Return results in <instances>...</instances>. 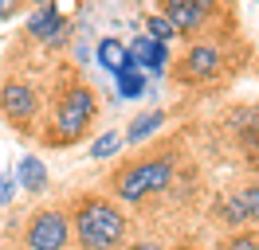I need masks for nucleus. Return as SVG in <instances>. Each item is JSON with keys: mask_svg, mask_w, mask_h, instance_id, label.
Returning a JSON list of instances; mask_svg holds the SVG:
<instances>
[{"mask_svg": "<svg viewBox=\"0 0 259 250\" xmlns=\"http://www.w3.org/2000/svg\"><path fill=\"white\" fill-rule=\"evenodd\" d=\"M91 113H95V94L87 90V86H71L63 94V102H59V129H63V137H79L82 129L91 125Z\"/></svg>", "mask_w": 259, "mask_h": 250, "instance_id": "obj_3", "label": "nucleus"}, {"mask_svg": "<svg viewBox=\"0 0 259 250\" xmlns=\"http://www.w3.org/2000/svg\"><path fill=\"white\" fill-rule=\"evenodd\" d=\"M130 62H138V67H149L153 75H161L165 62H169V47L157 43V39H149V35H138V39L130 43Z\"/></svg>", "mask_w": 259, "mask_h": 250, "instance_id": "obj_9", "label": "nucleus"}, {"mask_svg": "<svg viewBox=\"0 0 259 250\" xmlns=\"http://www.w3.org/2000/svg\"><path fill=\"white\" fill-rule=\"evenodd\" d=\"M134 250H161L157 242H142V246H134Z\"/></svg>", "mask_w": 259, "mask_h": 250, "instance_id": "obj_19", "label": "nucleus"}, {"mask_svg": "<svg viewBox=\"0 0 259 250\" xmlns=\"http://www.w3.org/2000/svg\"><path fill=\"white\" fill-rule=\"evenodd\" d=\"M20 12V0H0V20H12Z\"/></svg>", "mask_w": 259, "mask_h": 250, "instance_id": "obj_18", "label": "nucleus"}, {"mask_svg": "<svg viewBox=\"0 0 259 250\" xmlns=\"http://www.w3.org/2000/svg\"><path fill=\"white\" fill-rule=\"evenodd\" d=\"M224 223L228 227L259 223V188H240L232 200H224Z\"/></svg>", "mask_w": 259, "mask_h": 250, "instance_id": "obj_8", "label": "nucleus"}, {"mask_svg": "<svg viewBox=\"0 0 259 250\" xmlns=\"http://www.w3.org/2000/svg\"><path fill=\"white\" fill-rule=\"evenodd\" d=\"M118 145H122V137H118V133H102V137L91 145V156H110Z\"/></svg>", "mask_w": 259, "mask_h": 250, "instance_id": "obj_16", "label": "nucleus"}, {"mask_svg": "<svg viewBox=\"0 0 259 250\" xmlns=\"http://www.w3.org/2000/svg\"><path fill=\"white\" fill-rule=\"evenodd\" d=\"M12 196H16V180H0V203H12Z\"/></svg>", "mask_w": 259, "mask_h": 250, "instance_id": "obj_17", "label": "nucleus"}, {"mask_svg": "<svg viewBox=\"0 0 259 250\" xmlns=\"http://www.w3.org/2000/svg\"><path fill=\"white\" fill-rule=\"evenodd\" d=\"M20 188H28V192L48 188V168H44L39 156H20Z\"/></svg>", "mask_w": 259, "mask_h": 250, "instance_id": "obj_12", "label": "nucleus"}, {"mask_svg": "<svg viewBox=\"0 0 259 250\" xmlns=\"http://www.w3.org/2000/svg\"><path fill=\"white\" fill-rule=\"evenodd\" d=\"M0 109H4V117L8 121H32L35 117V90L32 86H24V82H4V90H0Z\"/></svg>", "mask_w": 259, "mask_h": 250, "instance_id": "obj_6", "label": "nucleus"}, {"mask_svg": "<svg viewBox=\"0 0 259 250\" xmlns=\"http://www.w3.org/2000/svg\"><path fill=\"white\" fill-rule=\"evenodd\" d=\"M98 62H102L110 75H118V71L130 62V47L122 43V39H114V35H110V39H102V43H98Z\"/></svg>", "mask_w": 259, "mask_h": 250, "instance_id": "obj_11", "label": "nucleus"}, {"mask_svg": "<svg viewBox=\"0 0 259 250\" xmlns=\"http://www.w3.org/2000/svg\"><path fill=\"white\" fill-rule=\"evenodd\" d=\"M146 35H149V39H157V43H169V39L181 35V31L173 28L169 16H149V20H146Z\"/></svg>", "mask_w": 259, "mask_h": 250, "instance_id": "obj_15", "label": "nucleus"}, {"mask_svg": "<svg viewBox=\"0 0 259 250\" xmlns=\"http://www.w3.org/2000/svg\"><path fill=\"white\" fill-rule=\"evenodd\" d=\"M220 51L208 43H200V47H189V55H185V71H181V78L185 82H208V78L220 75Z\"/></svg>", "mask_w": 259, "mask_h": 250, "instance_id": "obj_7", "label": "nucleus"}, {"mask_svg": "<svg viewBox=\"0 0 259 250\" xmlns=\"http://www.w3.org/2000/svg\"><path fill=\"white\" fill-rule=\"evenodd\" d=\"M173 180V156H157V160H142L130 172L118 176V200L126 203H142L153 192H165Z\"/></svg>", "mask_w": 259, "mask_h": 250, "instance_id": "obj_2", "label": "nucleus"}, {"mask_svg": "<svg viewBox=\"0 0 259 250\" xmlns=\"http://www.w3.org/2000/svg\"><path fill=\"white\" fill-rule=\"evenodd\" d=\"M67 234H71L67 215H59V211H39V215L32 219V227H28V246L32 250H63Z\"/></svg>", "mask_w": 259, "mask_h": 250, "instance_id": "obj_4", "label": "nucleus"}, {"mask_svg": "<svg viewBox=\"0 0 259 250\" xmlns=\"http://www.w3.org/2000/svg\"><path fill=\"white\" fill-rule=\"evenodd\" d=\"M122 231H126V219L106 200H87L75 215V234L82 250H114L122 242Z\"/></svg>", "mask_w": 259, "mask_h": 250, "instance_id": "obj_1", "label": "nucleus"}, {"mask_svg": "<svg viewBox=\"0 0 259 250\" xmlns=\"http://www.w3.org/2000/svg\"><path fill=\"white\" fill-rule=\"evenodd\" d=\"M28 31H32L35 39H44V43H59V31H63V20H59V12H55V4H39L32 12V20H28Z\"/></svg>", "mask_w": 259, "mask_h": 250, "instance_id": "obj_10", "label": "nucleus"}, {"mask_svg": "<svg viewBox=\"0 0 259 250\" xmlns=\"http://www.w3.org/2000/svg\"><path fill=\"white\" fill-rule=\"evenodd\" d=\"M161 125H165V113H161V109H149V113H142V117H134V121H130V129H126V137H122V141L138 145V141H146L149 133H157Z\"/></svg>", "mask_w": 259, "mask_h": 250, "instance_id": "obj_13", "label": "nucleus"}, {"mask_svg": "<svg viewBox=\"0 0 259 250\" xmlns=\"http://www.w3.org/2000/svg\"><path fill=\"white\" fill-rule=\"evenodd\" d=\"M255 250H259V238H255Z\"/></svg>", "mask_w": 259, "mask_h": 250, "instance_id": "obj_20", "label": "nucleus"}, {"mask_svg": "<svg viewBox=\"0 0 259 250\" xmlns=\"http://www.w3.org/2000/svg\"><path fill=\"white\" fill-rule=\"evenodd\" d=\"M216 0H165V16L173 20L177 31H196L204 28V20L212 16Z\"/></svg>", "mask_w": 259, "mask_h": 250, "instance_id": "obj_5", "label": "nucleus"}, {"mask_svg": "<svg viewBox=\"0 0 259 250\" xmlns=\"http://www.w3.org/2000/svg\"><path fill=\"white\" fill-rule=\"evenodd\" d=\"M114 78H118V94H122V98H142V94H146V75H142L138 62H126Z\"/></svg>", "mask_w": 259, "mask_h": 250, "instance_id": "obj_14", "label": "nucleus"}]
</instances>
